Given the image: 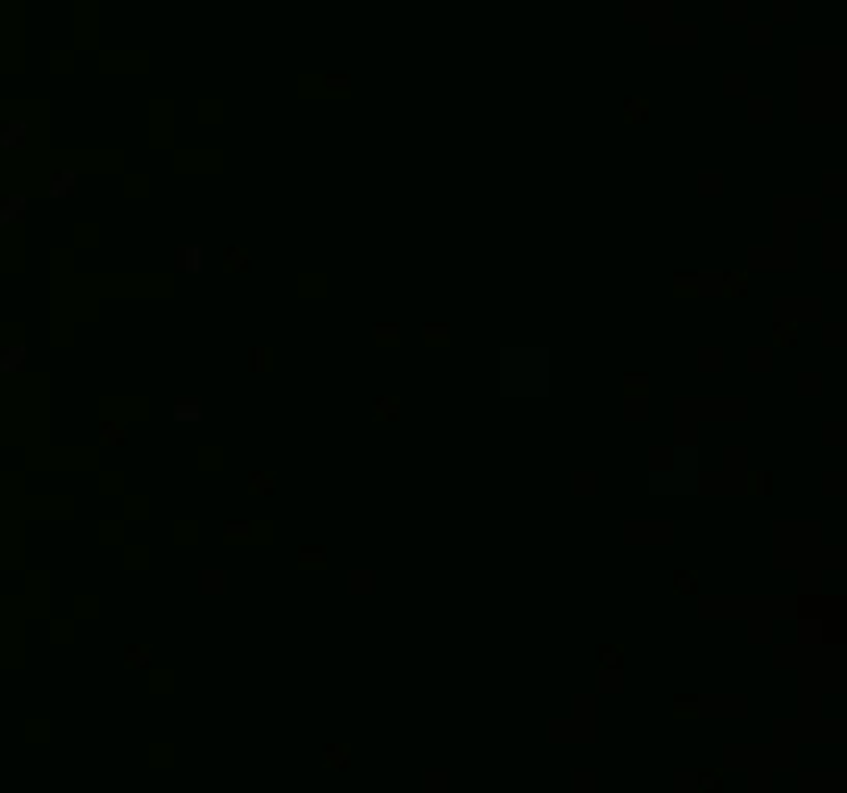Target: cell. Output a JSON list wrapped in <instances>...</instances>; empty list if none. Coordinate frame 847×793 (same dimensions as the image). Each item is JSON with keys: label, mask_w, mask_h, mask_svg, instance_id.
Here are the masks:
<instances>
[{"label": "cell", "mask_w": 847, "mask_h": 793, "mask_svg": "<svg viewBox=\"0 0 847 793\" xmlns=\"http://www.w3.org/2000/svg\"><path fill=\"white\" fill-rule=\"evenodd\" d=\"M219 264H223L228 273H244V269L252 264V252H248V248H240V244H232V248H223Z\"/></svg>", "instance_id": "3"}, {"label": "cell", "mask_w": 847, "mask_h": 793, "mask_svg": "<svg viewBox=\"0 0 847 793\" xmlns=\"http://www.w3.org/2000/svg\"><path fill=\"white\" fill-rule=\"evenodd\" d=\"M21 137H25V124H9L4 128V145H21Z\"/></svg>", "instance_id": "12"}, {"label": "cell", "mask_w": 847, "mask_h": 793, "mask_svg": "<svg viewBox=\"0 0 847 793\" xmlns=\"http://www.w3.org/2000/svg\"><path fill=\"white\" fill-rule=\"evenodd\" d=\"M25 207H29L25 198H4V215H9V219H21Z\"/></svg>", "instance_id": "10"}, {"label": "cell", "mask_w": 847, "mask_h": 793, "mask_svg": "<svg viewBox=\"0 0 847 793\" xmlns=\"http://www.w3.org/2000/svg\"><path fill=\"white\" fill-rule=\"evenodd\" d=\"M724 289H727V293H744V289H748V281H744V273H727Z\"/></svg>", "instance_id": "9"}, {"label": "cell", "mask_w": 847, "mask_h": 793, "mask_svg": "<svg viewBox=\"0 0 847 793\" xmlns=\"http://www.w3.org/2000/svg\"><path fill=\"white\" fill-rule=\"evenodd\" d=\"M103 442H108V446L124 442V426H103Z\"/></svg>", "instance_id": "13"}, {"label": "cell", "mask_w": 847, "mask_h": 793, "mask_svg": "<svg viewBox=\"0 0 847 793\" xmlns=\"http://www.w3.org/2000/svg\"><path fill=\"white\" fill-rule=\"evenodd\" d=\"M645 116H649V108H645V99H641V96H632L629 103H624V120H629V124H641V120H645Z\"/></svg>", "instance_id": "7"}, {"label": "cell", "mask_w": 847, "mask_h": 793, "mask_svg": "<svg viewBox=\"0 0 847 793\" xmlns=\"http://www.w3.org/2000/svg\"><path fill=\"white\" fill-rule=\"evenodd\" d=\"M273 488H277V476H273V471H252V476H248V492H252V496H269Z\"/></svg>", "instance_id": "6"}, {"label": "cell", "mask_w": 847, "mask_h": 793, "mask_svg": "<svg viewBox=\"0 0 847 793\" xmlns=\"http://www.w3.org/2000/svg\"><path fill=\"white\" fill-rule=\"evenodd\" d=\"M777 343H781V347H794V343H798V331H794L790 322H785V327L777 322Z\"/></svg>", "instance_id": "8"}, {"label": "cell", "mask_w": 847, "mask_h": 793, "mask_svg": "<svg viewBox=\"0 0 847 793\" xmlns=\"http://www.w3.org/2000/svg\"><path fill=\"white\" fill-rule=\"evenodd\" d=\"M174 264H178L182 273H198V269H203V248H198V244H182V248L174 252Z\"/></svg>", "instance_id": "2"}, {"label": "cell", "mask_w": 847, "mask_h": 793, "mask_svg": "<svg viewBox=\"0 0 847 793\" xmlns=\"http://www.w3.org/2000/svg\"><path fill=\"white\" fill-rule=\"evenodd\" d=\"M372 417H376V422H397V417H401V401H397V397H381V401L372 405Z\"/></svg>", "instance_id": "5"}, {"label": "cell", "mask_w": 847, "mask_h": 793, "mask_svg": "<svg viewBox=\"0 0 847 793\" xmlns=\"http://www.w3.org/2000/svg\"><path fill=\"white\" fill-rule=\"evenodd\" d=\"M674 587H678V591H695V587H699L695 570H686V575H674Z\"/></svg>", "instance_id": "11"}, {"label": "cell", "mask_w": 847, "mask_h": 793, "mask_svg": "<svg viewBox=\"0 0 847 793\" xmlns=\"http://www.w3.org/2000/svg\"><path fill=\"white\" fill-rule=\"evenodd\" d=\"M50 194H54V198H74V194H79V174H74V169H62V174H54V182H50Z\"/></svg>", "instance_id": "1"}, {"label": "cell", "mask_w": 847, "mask_h": 793, "mask_svg": "<svg viewBox=\"0 0 847 793\" xmlns=\"http://www.w3.org/2000/svg\"><path fill=\"white\" fill-rule=\"evenodd\" d=\"M174 422H203V401L198 397H178L174 401Z\"/></svg>", "instance_id": "4"}]
</instances>
